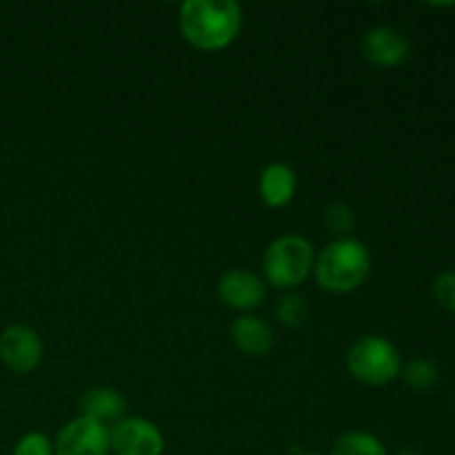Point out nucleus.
I'll return each mask as SVG.
<instances>
[{
  "label": "nucleus",
  "mask_w": 455,
  "mask_h": 455,
  "mask_svg": "<svg viewBox=\"0 0 455 455\" xmlns=\"http://www.w3.org/2000/svg\"><path fill=\"white\" fill-rule=\"evenodd\" d=\"M218 298L231 309L247 314L265 302L267 283L249 269L225 271L218 280Z\"/></svg>",
  "instance_id": "obj_9"
},
{
  "label": "nucleus",
  "mask_w": 455,
  "mask_h": 455,
  "mask_svg": "<svg viewBox=\"0 0 455 455\" xmlns=\"http://www.w3.org/2000/svg\"><path fill=\"white\" fill-rule=\"evenodd\" d=\"M347 369L355 380L371 387H385L403 371L398 347L382 336H363L347 351Z\"/></svg>",
  "instance_id": "obj_4"
},
{
  "label": "nucleus",
  "mask_w": 455,
  "mask_h": 455,
  "mask_svg": "<svg viewBox=\"0 0 455 455\" xmlns=\"http://www.w3.org/2000/svg\"><path fill=\"white\" fill-rule=\"evenodd\" d=\"M315 265V251L305 235L284 234L267 247L262 256L265 283L278 289H296L305 283Z\"/></svg>",
  "instance_id": "obj_3"
},
{
  "label": "nucleus",
  "mask_w": 455,
  "mask_h": 455,
  "mask_svg": "<svg viewBox=\"0 0 455 455\" xmlns=\"http://www.w3.org/2000/svg\"><path fill=\"white\" fill-rule=\"evenodd\" d=\"M109 451L107 425L84 416L67 422L53 443V455H109Z\"/></svg>",
  "instance_id": "obj_5"
},
{
  "label": "nucleus",
  "mask_w": 455,
  "mask_h": 455,
  "mask_svg": "<svg viewBox=\"0 0 455 455\" xmlns=\"http://www.w3.org/2000/svg\"><path fill=\"white\" fill-rule=\"evenodd\" d=\"M315 280L324 291L349 293L363 287L371 274V251L363 240L336 238L315 258Z\"/></svg>",
  "instance_id": "obj_2"
},
{
  "label": "nucleus",
  "mask_w": 455,
  "mask_h": 455,
  "mask_svg": "<svg viewBox=\"0 0 455 455\" xmlns=\"http://www.w3.org/2000/svg\"><path fill=\"white\" fill-rule=\"evenodd\" d=\"M331 455H387V447L369 431H347L333 443Z\"/></svg>",
  "instance_id": "obj_13"
},
{
  "label": "nucleus",
  "mask_w": 455,
  "mask_h": 455,
  "mask_svg": "<svg viewBox=\"0 0 455 455\" xmlns=\"http://www.w3.org/2000/svg\"><path fill=\"white\" fill-rule=\"evenodd\" d=\"M78 407L80 416L107 425V422H120L127 411V400L114 387H93L80 395Z\"/></svg>",
  "instance_id": "obj_12"
},
{
  "label": "nucleus",
  "mask_w": 455,
  "mask_h": 455,
  "mask_svg": "<svg viewBox=\"0 0 455 455\" xmlns=\"http://www.w3.org/2000/svg\"><path fill=\"white\" fill-rule=\"evenodd\" d=\"M231 340L238 347V351L247 355H265L269 354L275 342L274 327L267 320L258 315L243 314L231 324Z\"/></svg>",
  "instance_id": "obj_11"
},
{
  "label": "nucleus",
  "mask_w": 455,
  "mask_h": 455,
  "mask_svg": "<svg viewBox=\"0 0 455 455\" xmlns=\"http://www.w3.org/2000/svg\"><path fill=\"white\" fill-rule=\"evenodd\" d=\"M111 451L116 455H163V431L147 418H124L109 431Z\"/></svg>",
  "instance_id": "obj_6"
},
{
  "label": "nucleus",
  "mask_w": 455,
  "mask_h": 455,
  "mask_svg": "<svg viewBox=\"0 0 455 455\" xmlns=\"http://www.w3.org/2000/svg\"><path fill=\"white\" fill-rule=\"evenodd\" d=\"M324 225H327V229L331 231V234H336L338 238H347L355 225L354 209L345 203L329 204L327 212H324Z\"/></svg>",
  "instance_id": "obj_16"
},
{
  "label": "nucleus",
  "mask_w": 455,
  "mask_h": 455,
  "mask_svg": "<svg viewBox=\"0 0 455 455\" xmlns=\"http://www.w3.org/2000/svg\"><path fill=\"white\" fill-rule=\"evenodd\" d=\"M360 52L367 58L371 65L389 69V67L403 65L411 56V40L404 31L395 29V27L380 25L369 29L363 36L360 43Z\"/></svg>",
  "instance_id": "obj_8"
},
{
  "label": "nucleus",
  "mask_w": 455,
  "mask_h": 455,
  "mask_svg": "<svg viewBox=\"0 0 455 455\" xmlns=\"http://www.w3.org/2000/svg\"><path fill=\"white\" fill-rule=\"evenodd\" d=\"M434 298L444 311L455 314V269L443 271L434 283Z\"/></svg>",
  "instance_id": "obj_18"
},
{
  "label": "nucleus",
  "mask_w": 455,
  "mask_h": 455,
  "mask_svg": "<svg viewBox=\"0 0 455 455\" xmlns=\"http://www.w3.org/2000/svg\"><path fill=\"white\" fill-rule=\"evenodd\" d=\"M298 189V176L287 163H271L262 169L258 180V194L271 209L287 207Z\"/></svg>",
  "instance_id": "obj_10"
},
{
  "label": "nucleus",
  "mask_w": 455,
  "mask_h": 455,
  "mask_svg": "<svg viewBox=\"0 0 455 455\" xmlns=\"http://www.w3.org/2000/svg\"><path fill=\"white\" fill-rule=\"evenodd\" d=\"M300 455H320V453H315V451H307V453H300Z\"/></svg>",
  "instance_id": "obj_20"
},
{
  "label": "nucleus",
  "mask_w": 455,
  "mask_h": 455,
  "mask_svg": "<svg viewBox=\"0 0 455 455\" xmlns=\"http://www.w3.org/2000/svg\"><path fill=\"white\" fill-rule=\"evenodd\" d=\"M400 376L404 378V382H407L413 391H429L434 389L440 380L438 367L427 358L409 360L407 364H403Z\"/></svg>",
  "instance_id": "obj_14"
},
{
  "label": "nucleus",
  "mask_w": 455,
  "mask_h": 455,
  "mask_svg": "<svg viewBox=\"0 0 455 455\" xmlns=\"http://www.w3.org/2000/svg\"><path fill=\"white\" fill-rule=\"evenodd\" d=\"M394 455H420V453L413 451V449H400V451H395Z\"/></svg>",
  "instance_id": "obj_19"
},
{
  "label": "nucleus",
  "mask_w": 455,
  "mask_h": 455,
  "mask_svg": "<svg viewBox=\"0 0 455 455\" xmlns=\"http://www.w3.org/2000/svg\"><path fill=\"white\" fill-rule=\"evenodd\" d=\"M44 354L43 340L27 324H12L0 333V363L13 373H31Z\"/></svg>",
  "instance_id": "obj_7"
},
{
  "label": "nucleus",
  "mask_w": 455,
  "mask_h": 455,
  "mask_svg": "<svg viewBox=\"0 0 455 455\" xmlns=\"http://www.w3.org/2000/svg\"><path fill=\"white\" fill-rule=\"evenodd\" d=\"M12 455H53V443L40 431H31L18 440Z\"/></svg>",
  "instance_id": "obj_17"
},
{
  "label": "nucleus",
  "mask_w": 455,
  "mask_h": 455,
  "mask_svg": "<svg viewBox=\"0 0 455 455\" xmlns=\"http://www.w3.org/2000/svg\"><path fill=\"white\" fill-rule=\"evenodd\" d=\"M275 318L280 320V324L284 327L298 329L307 323L309 318V305L302 296L298 293H287V296L280 298V302L275 305Z\"/></svg>",
  "instance_id": "obj_15"
},
{
  "label": "nucleus",
  "mask_w": 455,
  "mask_h": 455,
  "mask_svg": "<svg viewBox=\"0 0 455 455\" xmlns=\"http://www.w3.org/2000/svg\"><path fill=\"white\" fill-rule=\"evenodd\" d=\"M243 7L235 0H187L178 25L187 43L203 52L225 49L243 29Z\"/></svg>",
  "instance_id": "obj_1"
}]
</instances>
